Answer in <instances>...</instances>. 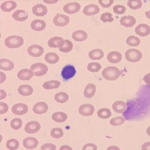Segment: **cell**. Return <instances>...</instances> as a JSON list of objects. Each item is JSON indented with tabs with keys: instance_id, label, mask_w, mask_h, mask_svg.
Listing matches in <instances>:
<instances>
[{
	"instance_id": "cell-1",
	"label": "cell",
	"mask_w": 150,
	"mask_h": 150,
	"mask_svg": "<svg viewBox=\"0 0 150 150\" xmlns=\"http://www.w3.org/2000/svg\"><path fill=\"white\" fill-rule=\"evenodd\" d=\"M121 72L116 67L110 66L104 68L102 71V76L107 80H116L120 77Z\"/></svg>"
},
{
	"instance_id": "cell-2",
	"label": "cell",
	"mask_w": 150,
	"mask_h": 150,
	"mask_svg": "<svg viewBox=\"0 0 150 150\" xmlns=\"http://www.w3.org/2000/svg\"><path fill=\"white\" fill-rule=\"evenodd\" d=\"M23 45V38L21 36L12 35L5 39V45L8 48H18Z\"/></svg>"
},
{
	"instance_id": "cell-3",
	"label": "cell",
	"mask_w": 150,
	"mask_h": 150,
	"mask_svg": "<svg viewBox=\"0 0 150 150\" xmlns=\"http://www.w3.org/2000/svg\"><path fill=\"white\" fill-rule=\"evenodd\" d=\"M141 51L139 50L130 49L125 52V59L130 62H137L142 59Z\"/></svg>"
},
{
	"instance_id": "cell-4",
	"label": "cell",
	"mask_w": 150,
	"mask_h": 150,
	"mask_svg": "<svg viewBox=\"0 0 150 150\" xmlns=\"http://www.w3.org/2000/svg\"><path fill=\"white\" fill-rule=\"evenodd\" d=\"M30 69L34 72L35 76L41 77L46 74L48 71V67L45 64L38 62V63H35L33 65H31Z\"/></svg>"
},
{
	"instance_id": "cell-5",
	"label": "cell",
	"mask_w": 150,
	"mask_h": 150,
	"mask_svg": "<svg viewBox=\"0 0 150 150\" xmlns=\"http://www.w3.org/2000/svg\"><path fill=\"white\" fill-rule=\"evenodd\" d=\"M76 69L75 67L72 65H67L62 68V77L65 80H68L76 74Z\"/></svg>"
},
{
	"instance_id": "cell-6",
	"label": "cell",
	"mask_w": 150,
	"mask_h": 150,
	"mask_svg": "<svg viewBox=\"0 0 150 150\" xmlns=\"http://www.w3.org/2000/svg\"><path fill=\"white\" fill-rule=\"evenodd\" d=\"M53 22L56 26L62 27V26H67L70 23V18H69L68 16L63 15V14H57L55 16L54 18H53Z\"/></svg>"
},
{
	"instance_id": "cell-7",
	"label": "cell",
	"mask_w": 150,
	"mask_h": 150,
	"mask_svg": "<svg viewBox=\"0 0 150 150\" xmlns=\"http://www.w3.org/2000/svg\"><path fill=\"white\" fill-rule=\"evenodd\" d=\"M11 111L14 114L17 115V116H21L27 113L29 111V108L26 104L23 103H19V104H14L11 108Z\"/></svg>"
},
{
	"instance_id": "cell-8",
	"label": "cell",
	"mask_w": 150,
	"mask_h": 150,
	"mask_svg": "<svg viewBox=\"0 0 150 150\" xmlns=\"http://www.w3.org/2000/svg\"><path fill=\"white\" fill-rule=\"evenodd\" d=\"M44 51H45L44 48L38 45H31L27 49L28 54L33 57H39L44 53Z\"/></svg>"
},
{
	"instance_id": "cell-9",
	"label": "cell",
	"mask_w": 150,
	"mask_h": 150,
	"mask_svg": "<svg viewBox=\"0 0 150 150\" xmlns=\"http://www.w3.org/2000/svg\"><path fill=\"white\" fill-rule=\"evenodd\" d=\"M81 8V5L78 2H70L67 3L63 6V11L69 14H73L77 13Z\"/></svg>"
},
{
	"instance_id": "cell-10",
	"label": "cell",
	"mask_w": 150,
	"mask_h": 150,
	"mask_svg": "<svg viewBox=\"0 0 150 150\" xmlns=\"http://www.w3.org/2000/svg\"><path fill=\"white\" fill-rule=\"evenodd\" d=\"M95 107L91 104H82L79 108V113L83 116H90L94 113Z\"/></svg>"
},
{
	"instance_id": "cell-11",
	"label": "cell",
	"mask_w": 150,
	"mask_h": 150,
	"mask_svg": "<svg viewBox=\"0 0 150 150\" xmlns=\"http://www.w3.org/2000/svg\"><path fill=\"white\" fill-rule=\"evenodd\" d=\"M41 129V125L37 121H31L25 126V131L28 134L37 133Z\"/></svg>"
},
{
	"instance_id": "cell-12",
	"label": "cell",
	"mask_w": 150,
	"mask_h": 150,
	"mask_svg": "<svg viewBox=\"0 0 150 150\" xmlns=\"http://www.w3.org/2000/svg\"><path fill=\"white\" fill-rule=\"evenodd\" d=\"M35 75L34 72L31 69L23 68L17 73V77L21 80H29Z\"/></svg>"
},
{
	"instance_id": "cell-13",
	"label": "cell",
	"mask_w": 150,
	"mask_h": 150,
	"mask_svg": "<svg viewBox=\"0 0 150 150\" xmlns=\"http://www.w3.org/2000/svg\"><path fill=\"white\" fill-rule=\"evenodd\" d=\"M137 21L134 17L133 16H124L120 19V24L125 27L129 28L134 26Z\"/></svg>"
},
{
	"instance_id": "cell-14",
	"label": "cell",
	"mask_w": 150,
	"mask_h": 150,
	"mask_svg": "<svg viewBox=\"0 0 150 150\" xmlns=\"http://www.w3.org/2000/svg\"><path fill=\"white\" fill-rule=\"evenodd\" d=\"M135 33L142 37L149 35L150 33L149 26L147 24H140L135 28Z\"/></svg>"
},
{
	"instance_id": "cell-15",
	"label": "cell",
	"mask_w": 150,
	"mask_h": 150,
	"mask_svg": "<svg viewBox=\"0 0 150 150\" xmlns=\"http://www.w3.org/2000/svg\"><path fill=\"white\" fill-rule=\"evenodd\" d=\"M33 110L36 114H43L47 112L48 105L45 102H38L33 106Z\"/></svg>"
},
{
	"instance_id": "cell-16",
	"label": "cell",
	"mask_w": 150,
	"mask_h": 150,
	"mask_svg": "<svg viewBox=\"0 0 150 150\" xmlns=\"http://www.w3.org/2000/svg\"><path fill=\"white\" fill-rule=\"evenodd\" d=\"M33 13L35 16L38 17H44L47 13V8L45 5L42 4H37L33 8Z\"/></svg>"
},
{
	"instance_id": "cell-17",
	"label": "cell",
	"mask_w": 150,
	"mask_h": 150,
	"mask_svg": "<svg viewBox=\"0 0 150 150\" xmlns=\"http://www.w3.org/2000/svg\"><path fill=\"white\" fill-rule=\"evenodd\" d=\"M65 40L61 37H53L51 38L48 41L47 45L50 47H55V48H60L63 46Z\"/></svg>"
},
{
	"instance_id": "cell-18",
	"label": "cell",
	"mask_w": 150,
	"mask_h": 150,
	"mask_svg": "<svg viewBox=\"0 0 150 150\" xmlns=\"http://www.w3.org/2000/svg\"><path fill=\"white\" fill-rule=\"evenodd\" d=\"M100 9H99L98 6L95 4H90V5H86L83 10V13L87 16H92L97 14L99 13Z\"/></svg>"
},
{
	"instance_id": "cell-19",
	"label": "cell",
	"mask_w": 150,
	"mask_h": 150,
	"mask_svg": "<svg viewBox=\"0 0 150 150\" xmlns=\"http://www.w3.org/2000/svg\"><path fill=\"white\" fill-rule=\"evenodd\" d=\"M23 143V146L27 149H33L38 146V141L35 137H27L24 139Z\"/></svg>"
},
{
	"instance_id": "cell-20",
	"label": "cell",
	"mask_w": 150,
	"mask_h": 150,
	"mask_svg": "<svg viewBox=\"0 0 150 150\" xmlns=\"http://www.w3.org/2000/svg\"><path fill=\"white\" fill-rule=\"evenodd\" d=\"M107 59H108V61L111 63H119L120 61L122 59V56L121 53L118 51H111L110 53H109L107 56Z\"/></svg>"
},
{
	"instance_id": "cell-21",
	"label": "cell",
	"mask_w": 150,
	"mask_h": 150,
	"mask_svg": "<svg viewBox=\"0 0 150 150\" xmlns=\"http://www.w3.org/2000/svg\"><path fill=\"white\" fill-rule=\"evenodd\" d=\"M12 17L17 21H26L29 17V14L27 12L24 10H17L14 12V14H12Z\"/></svg>"
},
{
	"instance_id": "cell-22",
	"label": "cell",
	"mask_w": 150,
	"mask_h": 150,
	"mask_svg": "<svg viewBox=\"0 0 150 150\" xmlns=\"http://www.w3.org/2000/svg\"><path fill=\"white\" fill-rule=\"evenodd\" d=\"M112 108L113 110L117 113H123L126 110L127 104L124 101H116L112 104Z\"/></svg>"
},
{
	"instance_id": "cell-23",
	"label": "cell",
	"mask_w": 150,
	"mask_h": 150,
	"mask_svg": "<svg viewBox=\"0 0 150 150\" xmlns=\"http://www.w3.org/2000/svg\"><path fill=\"white\" fill-rule=\"evenodd\" d=\"M88 34L83 30H77L74 32L72 34V38L76 41H84L87 39Z\"/></svg>"
},
{
	"instance_id": "cell-24",
	"label": "cell",
	"mask_w": 150,
	"mask_h": 150,
	"mask_svg": "<svg viewBox=\"0 0 150 150\" xmlns=\"http://www.w3.org/2000/svg\"><path fill=\"white\" fill-rule=\"evenodd\" d=\"M96 92V86L93 83H89L84 89L83 95L86 98H92Z\"/></svg>"
},
{
	"instance_id": "cell-25",
	"label": "cell",
	"mask_w": 150,
	"mask_h": 150,
	"mask_svg": "<svg viewBox=\"0 0 150 150\" xmlns=\"http://www.w3.org/2000/svg\"><path fill=\"white\" fill-rule=\"evenodd\" d=\"M14 64L11 60L7 59H1L0 60V69L4 71H11L14 69Z\"/></svg>"
},
{
	"instance_id": "cell-26",
	"label": "cell",
	"mask_w": 150,
	"mask_h": 150,
	"mask_svg": "<svg viewBox=\"0 0 150 150\" xmlns=\"http://www.w3.org/2000/svg\"><path fill=\"white\" fill-rule=\"evenodd\" d=\"M31 28L34 31H42L46 28V23L42 20H35L31 23Z\"/></svg>"
},
{
	"instance_id": "cell-27",
	"label": "cell",
	"mask_w": 150,
	"mask_h": 150,
	"mask_svg": "<svg viewBox=\"0 0 150 150\" xmlns=\"http://www.w3.org/2000/svg\"><path fill=\"white\" fill-rule=\"evenodd\" d=\"M18 92L23 96H29L33 93V88L29 85H21L18 87Z\"/></svg>"
},
{
	"instance_id": "cell-28",
	"label": "cell",
	"mask_w": 150,
	"mask_h": 150,
	"mask_svg": "<svg viewBox=\"0 0 150 150\" xmlns=\"http://www.w3.org/2000/svg\"><path fill=\"white\" fill-rule=\"evenodd\" d=\"M16 8H17V3L14 1H6L1 5V9L5 12H10Z\"/></svg>"
},
{
	"instance_id": "cell-29",
	"label": "cell",
	"mask_w": 150,
	"mask_h": 150,
	"mask_svg": "<svg viewBox=\"0 0 150 150\" xmlns=\"http://www.w3.org/2000/svg\"><path fill=\"white\" fill-rule=\"evenodd\" d=\"M89 57L91 59L100 60L104 57V52L100 49L92 50L89 53Z\"/></svg>"
},
{
	"instance_id": "cell-30",
	"label": "cell",
	"mask_w": 150,
	"mask_h": 150,
	"mask_svg": "<svg viewBox=\"0 0 150 150\" xmlns=\"http://www.w3.org/2000/svg\"><path fill=\"white\" fill-rule=\"evenodd\" d=\"M68 119L66 113L63 112H56L52 115V120L56 122H64Z\"/></svg>"
},
{
	"instance_id": "cell-31",
	"label": "cell",
	"mask_w": 150,
	"mask_h": 150,
	"mask_svg": "<svg viewBox=\"0 0 150 150\" xmlns=\"http://www.w3.org/2000/svg\"><path fill=\"white\" fill-rule=\"evenodd\" d=\"M61 85V83L57 80H50V81H46L43 83L42 87L45 89H58Z\"/></svg>"
},
{
	"instance_id": "cell-32",
	"label": "cell",
	"mask_w": 150,
	"mask_h": 150,
	"mask_svg": "<svg viewBox=\"0 0 150 150\" xmlns=\"http://www.w3.org/2000/svg\"><path fill=\"white\" fill-rule=\"evenodd\" d=\"M45 59L50 64H56L59 61V57L55 53H48L45 55Z\"/></svg>"
},
{
	"instance_id": "cell-33",
	"label": "cell",
	"mask_w": 150,
	"mask_h": 150,
	"mask_svg": "<svg viewBox=\"0 0 150 150\" xmlns=\"http://www.w3.org/2000/svg\"><path fill=\"white\" fill-rule=\"evenodd\" d=\"M55 101H57L59 103H65L68 101L69 99V96L67 93L63 92H59V93L56 94V96L54 97Z\"/></svg>"
},
{
	"instance_id": "cell-34",
	"label": "cell",
	"mask_w": 150,
	"mask_h": 150,
	"mask_svg": "<svg viewBox=\"0 0 150 150\" xmlns=\"http://www.w3.org/2000/svg\"><path fill=\"white\" fill-rule=\"evenodd\" d=\"M73 47L74 45L71 41H69V40H65L63 46L59 48V51L62 52V53H69L73 50Z\"/></svg>"
},
{
	"instance_id": "cell-35",
	"label": "cell",
	"mask_w": 150,
	"mask_h": 150,
	"mask_svg": "<svg viewBox=\"0 0 150 150\" xmlns=\"http://www.w3.org/2000/svg\"><path fill=\"white\" fill-rule=\"evenodd\" d=\"M97 114L98 117L101 119H108L109 117H110L112 113H111L110 110L108 108H101V109L98 110Z\"/></svg>"
},
{
	"instance_id": "cell-36",
	"label": "cell",
	"mask_w": 150,
	"mask_h": 150,
	"mask_svg": "<svg viewBox=\"0 0 150 150\" xmlns=\"http://www.w3.org/2000/svg\"><path fill=\"white\" fill-rule=\"evenodd\" d=\"M127 5L131 9L136 10V9H139L142 7L143 2L141 0H129L128 1Z\"/></svg>"
},
{
	"instance_id": "cell-37",
	"label": "cell",
	"mask_w": 150,
	"mask_h": 150,
	"mask_svg": "<svg viewBox=\"0 0 150 150\" xmlns=\"http://www.w3.org/2000/svg\"><path fill=\"white\" fill-rule=\"evenodd\" d=\"M126 43L127 45H128L129 46L136 47L140 45V40L137 37H135V36L134 35H131L129 36V37H128V38L126 39Z\"/></svg>"
},
{
	"instance_id": "cell-38",
	"label": "cell",
	"mask_w": 150,
	"mask_h": 150,
	"mask_svg": "<svg viewBox=\"0 0 150 150\" xmlns=\"http://www.w3.org/2000/svg\"><path fill=\"white\" fill-rule=\"evenodd\" d=\"M50 135L53 138L59 139L60 137H62L64 136L63 130L61 128H53L50 131Z\"/></svg>"
},
{
	"instance_id": "cell-39",
	"label": "cell",
	"mask_w": 150,
	"mask_h": 150,
	"mask_svg": "<svg viewBox=\"0 0 150 150\" xmlns=\"http://www.w3.org/2000/svg\"><path fill=\"white\" fill-rule=\"evenodd\" d=\"M20 143L16 139H11L8 140L6 143V147L8 149L10 150H16L19 148Z\"/></svg>"
},
{
	"instance_id": "cell-40",
	"label": "cell",
	"mask_w": 150,
	"mask_h": 150,
	"mask_svg": "<svg viewBox=\"0 0 150 150\" xmlns=\"http://www.w3.org/2000/svg\"><path fill=\"white\" fill-rule=\"evenodd\" d=\"M101 69V65L98 62H92L87 65V70L91 72H98Z\"/></svg>"
},
{
	"instance_id": "cell-41",
	"label": "cell",
	"mask_w": 150,
	"mask_h": 150,
	"mask_svg": "<svg viewBox=\"0 0 150 150\" xmlns=\"http://www.w3.org/2000/svg\"><path fill=\"white\" fill-rule=\"evenodd\" d=\"M23 122L21 119L19 118H16L11 121V127L14 130H18L22 127Z\"/></svg>"
},
{
	"instance_id": "cell-42",
	"label": "cell",
	"mask_w": 150,
	"mask_h": 150,
	"mask_svg": "<svg viewBox=\"0 0 150 150\" xmlns=\"http://www.w3.org/2000/svg\"><path fill=\"white\" fill-rule=\"evenodd\" d=\"M125 118L122 116H117V117H115L113 119L110 120V123L112 125H114V126H117V125H122L125 122Z\"/></svg>"
},
{
	"instance_id": "cell-43",
	"label": "cell",
	"mask_w": 150,
	"mask_h": 150,
	"mask_svg": "<svg viewBox=\"0 0 150 150\" xmlns=\"http://www.w3.org/2000/svg\"><path fill=\"white\" fill-rule=\"evenodd\" d=\"M100 19H101V21L104 23H107V22L111 23L113 21L112 14H111V13H108V12H105V13L101 14Z\"/></svg>"
},
{
	"instance_id": "cell-44",
	"label": "cell",
	"mask_w": 150,
	"mask_h": 150,
	"mask_svg": "<svg viewBox=\"0 0 150 150\" xmlns=\"http://www.w3.org/2000/svg\"><path fill=\"white\" fill-rule=\"evenodd\" d=\"M126 11L125 6L121 5H117L113 7V12L116 14H123Z\"/></svg>"
},
{
	"instance_id": "cell-45",
	"label": "cell",
	"mask_w": 150,
	"mask_h": 150,
	"mask_svg": "<svg viewBox=\"0 0 150 150\" xmlns=\"http://www.w3.org/2000/svg\"><path fill=\"white\" fill-rule=\"evenodd\" d=\"M98 2L103 8H108L110 7L112 4L114 2V1L113 0H98Z\"/></svg>"
},
{
	"instance_id": "cell-46",
	"label": "cell",
	"mask_w": 150,
	"mask_h": 150,
	"mask_svg": "<svg viewBox=\"0 0 150 150\" xmlns=\"http://www.w3.org/2000/svg\"><path fill=\"white\" fill-rule=\"evenodd\" d=\"M8 106L5 103H0V113L1 114H5L8 112Z\"/></svg>"
},
{
	"instance_id": "cell-47",
	"label": "cell",
	"mask_w": 150,
	"mask_h": 150,
	"mask_svg": "<svg viewBox=\"0 0 150 150\" xmlns=\"http://www.w3.org/2000/svg\"><path fill=\"white\" fill-rule=\"evenodd\" d=\"M41 150H47V149H49V150H56V146L52 144V143H46V144H44L41 147Z\"/></svg>"
},
{
	"instance_id": "cell-48",
	"label": "cell",
	"mask_w": 150,
	"mask_h": 150,
	"mask_svg": "<svg viewBox=\"0 0 150 150\" xmlns=\"http://www.w3.org/2000/svg\"><path fill=\"white\" fill-rule=\"evenodd\" d=\"M97 150L98 149V147L97 146L93 144V143H88V144H86L85 146H83V150Z\"/></svg>"
},
{
	"instance_id": "cell-49",
	"label": "cell",
	"mask_w": 150,
	"mask_h": 150,
	"mask_svg": "<svg viewBox=\"0 0 150 150\" xmlns=\"http://www.w3.org/2000/svg\"><path fill=\"white\" fill-rule=\"evenodd\" d=\"M0 99H4L6 96H7V94L5 92V91H4L3 89H1L0 90Z\"/></svg>"
},
{
	"instance_id": "cell-50",
	"label": "cell",
	"mask_w": 150,
	"mask_h": 150,
	"mask_svg": "<svg viewBox=\"0 0 150 150\" xmlns=\"http://www.w3.org/2000/svg\"><path fill=\"white\" fill-rule=\"evenodd\" d=\"M0 74H1V80H0V83H2L5 82V78H6V77H5V74L2 73V71L0 72Z\"/></svg>"
},
{
	"instance_id": "cell-51",
	"label": "cell",
	"mask_w": 150,
	"mask_h": 150,
	"mask_svg": "<svg viewBox=\"0 0 150 150\" xmlns=\"http://www.w3.org/2000/svg\"><path fill=\"white\" fill-rule=\"evenodd\" d=\"M60 150L62 149H69V150H72V148H71L70 146H62V147H60L59 149Z\"/></svg>"
}]
</instances>
